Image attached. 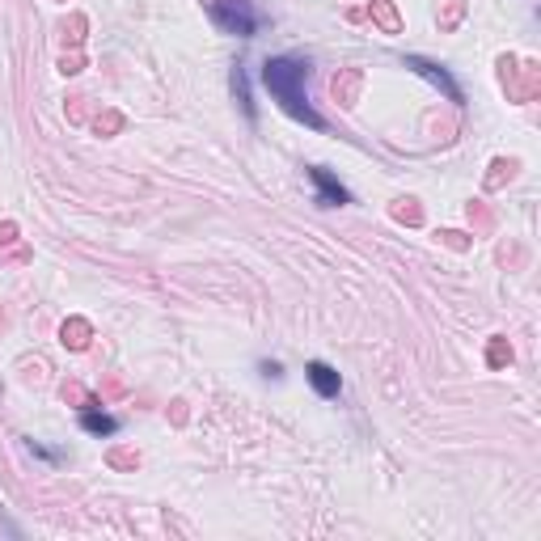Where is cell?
<instances>
[{"label":"cell","instance_id":"obj_1","mask_svg":"<svg viewBox=\"0 0 541 541\" xmlns=\"http://www.w3.org/2000/svg\"><path fill=\"white\" fill-rule=\"evenodd\" d=\"M305 59H296V56H275V59H266L263 64V85L271 89V97H275L279 106L292 114V119H301L305 127H313V131H321V114L309 106V97H305Z\"/></svg>","mask_w":541,"mask_h":541},{"label":"cell","instance_id":"obj_2","mask_svg":"<svg viewBox=\"0 0 541 541\" xmlns=\"http://www.w3.org/2000/svg\"><path fill=\"white\" fill-rule=\"evenodd\" d=\"M212 17H216L221 30L241 34V39H250L254 30H258V14H254L250 0H216V5H212Z\"/></svg>","mask_w":541,"mask_h":541},{"label":"cell","instance_id":"obj_3","mask_svg":"<svg viewBox=\"0 0 541 541\" xmlns=\"http://www.w3.org/2000/svg\"><path fill=\"white\" fill-rule=\"evenodd\" d=\"M406 68L419 72V77H423V81H431L436 89H445V94L453 97V102H461V85L453 81V77H448V72L440 68V64H431V59H423V56H406Z\"/></svg>","mask_w":541,"mask_h":541},{"label":"cell","instance_id":"obj_4","mask_svg":"<svg viewBox=\"0 0 541 541\" xmlns=\"http://www.w3.org/2000/svg\"><path fill=\"white\" fill-rule=\"evenodd\" d=\"M309 178H313V186H318V203H321V208H338V203H347V199H351L347 186L334 178L330 169L313 166V169H309Z\"/></svg>","mask_w":541,"mask_h":541},{"label":"cell","instance_id":"obj_5","mask_svg":"<svg viewBox=\"0 0 541 541\" xmlns=\"http://www.w3.org/2000/svg\"><path fill=\"white\" fill-rule=\"evenodd\" d=\"M305 376H309V385L318 389L321 398H338V385H343V381H338V373H334L330 364H321V360H313L305 368Z\"/></svg>","mask_w":541,"mask_h":541},{"label":"cell","instance_id":"obj_6","mask_svg":"<svg viewBox=\"0 0 541 541\" xmlns=\"http://www.w3.org/2000/svg\"><path fill=\"white\" fill-rule=\"evenodd\" d=\"M81 428H85V431H94V436H114V431H119V423H114L111 415L85 410V415H81Z\"/></svg>","mask_w":541,"mask_h":541}]
</instances>
